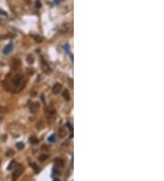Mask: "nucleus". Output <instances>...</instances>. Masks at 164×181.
<instances>
[{"label":"nucleus","instance_id":"1","mask_svg":"<svg viewBox=\"0 0 164 181\" xmlns=\"http://www.w3.org/2000/svg\"><path fill=\"white\" fill-rule=\"evenodd\" d=\"M23 170H24V168H23V166L21 165H17V168H16V170L14 171L13 173V175H12V180H16L20 176H21V174L23 172Z\"/></svg>","mask_w":164,"mask_h":181},{"label":"nucleus","instance_id":"2","mask_svg":"<svg viewBox=\"0 0 164 181\" xmlns=\"http://www.w3.org/2000/svg\"><path fill=\"white\" fill-rule=\"evenodd\" d=\"M41 67H42V70L45 73L49 74L51 72V70H50V67L48 66V62L43 59V57H41Z\"/></svg>","mask_w":164,"mask_h":181},{"label":"nucleus","instance_id":"3","mask_svg":"<svg viewBox=\"0 0 164 181\" xmlns=\"http://www.w3.org/2000/svg\"><path fill=\"white\" fill-rule=\"evenodd\" d=\"M22 79H23V76L21 75V74H17L16 75L14 78H13V80H12V82H13V84H14V86H19L20 84H21V82H22Z\"/></svg>","mask_w":164,"mask_h":181},{"label":"nucleus","instance_id":"4","mask_svg":"<svg viewBox=\"0 0 164 181\" xmlns=\"http://www.w3.org/2000/svg\"><path fill=\"white\" fill-rule=\"evenodd\" d=\"M62 90V84L61 83H56L54 86H53V89H52V92L54 94H58Z\"/></svg>","mask_w":164,"mask_h":181},{"label":"nucleus","instance_id":"5","mask_svg":"<svg viewBox=\"0 0 164 181\" xmlns=\"http://www.w3.org/2000/svg\"><path fill=\"white\" fill-rule=\"evenodd\" d=\"M38 108H39V104L37 102H32L30 104V107H29V110L32 114H36L37 111H38Z\"/></svg>","mask_w":164,"mask_h":181},{"label":"nucleus","instance_id":"6","mask_svg":"<svg viewBox=\"0 0 164 181\" xmlns=\"http://www.w3.org/2000/svg\"><path fill=\"white\" fill-rule=\"evenodd\" d=\"M20 60L18 59H14L13 61H12V64H11V67L13 70H16V69H18L20 67Z\"/></svg>","mask_w":164,"mask_h":181},{"label":"nucleus","instance_id":"7","mask_svg":"<svg viewBox=\"0 0 164 181\" xmlns=\"http://www.w3.org/2000/svg\"><path fill=\"white\" fill-rule=\"evenodd\" d=\"M55 165L58 166V167H63L64 165H65V162H64V160L62 159V158H56L55 159Z\"/></svg>","mask_w":164,"mask_h":181},{"label":"nucleus","instance_id":"8","mask_svg":"<svg viewBox=\"0 0 164 181\" xmlns=\"http://www.w3.org/2000/svg\"><path fill=\"white\" fill-rule=\"evenodd\" d=\"M12 49H13V44H12V43H9L7 46L4 49L3 52H4L5 54H9V53L12 51Z\"/></svg>","mask_w":164,"mask_h":181},{"label":"nucleus","instance_id":"9","mask_svg":"<svg viewBox=\"0 0 164 181\" xmlns=\"http://www.w3.org/2000/svg\"><path fill=\"white\" fill-rule=\"evenodd\" d=\"M62 95H63V98L65 99L66 101H69L70 100V95H69V91L67 90H64L62 92Z\"/></svg>","mask_w":164,"mask_h":181},{"label":"nucleus","instance_id":"10","mask_svg":"<svg viewBox=\"0 0 164 181\" xmlns=\"http://www.w3.org/2000/svg\"><path fill=\"white\" fill-rule=\"evenodd\" d=\"M66 134H67V131H66V129L64 128H59V130H58V135H59V137H64L66 136Z\"/></svg>","mask_w":164,"mask_h":181},{"label":"nucleus","instance_id":"11","mask_svg":"<svg viewBox=\"0 0 164 181\" xmlns=\"http://www.w3.org/2000/svg\"><path fill=\"white\" fill-rule=\"evenodd\" d=\"M30 166L33 168V170L35 171L36 173H38L40 171V168L38 167V165L37 164H35V163H30Z\"/></svg>","mask_w":164,"mask_h":181},{"label":"nucleus","instance_id":"12","mask_svg":"<svg viewBox=\"0 0 164 181\" xmlns=\"http://www.w3.org/2000/svg\"><path fill=\"white\" fill-rule=\"evenodd\" d=\"M48 158V155H46V154H41L40 156H38V160H39L40 162H44V161H46Z\"/></svg>","mask_w":164,"mask_h":181},{"label":"nucleus","instance_id":"13","mask_svg":"<svg viewBox=\"0 0 164 181\" xmlns=\"http://www.w3.org/2000/svg\"><path fill=\"white\" fill-rule=\"evenodd\" d=\"M29 142L32 144V145H36L38 143V139L36 137V136H30L29 137Z\"/></svg>","mask_w":164,"mask_h":181},{"label":"nucleus","instance_id":"14","mask_svg":"<svg viewBox=\"0 0 164 181\" xmlns=\"http://www.w3.org/2000/svg\"><path fill=\"white\" fill-rule=\"evenodd\" d=\"M33 39L36 40V42H37V43H40L43 41V38H41L40 36H37V35H33L32 36Z\"/></svg>","mask_w":164,"mask_h":181},{"label":"nucleus","instance_id":"15","mask_svg":"<svg viewBox=\"0 0 164 181\" xmlns=\"http://www.w3.org/2000/svg\"><path fill=\"white\" fill-rule=\"evenodd\" d=\"M16 146L18 150H22V149L24 148L25 145H24V143H22V142H18V143H16Z\"/></svg>","mask_w":164,"mask_h":181},{"label":"nucleus","instance_id":"16","mask_svg":"<svg viewBox=\"0 0 164 181\" xmlns=\"http://www.w3.org/2000/svg\"><path fill=\"white\" fill-rule=\"evenodd\" d=\"M16 165V161H11V163L9 164V165H8V167H7V169L8 170H11V169H13L15 166Z\"/></svg>","mask_w":164,"mask_h":181},{"label":"nucleus","instance_id":"17","mask_svg":"<svg viewBox=\"0 0 164 181\" xmlns=\"http://www.w3.org/2000/svg\"><path fill=\"white\" fill-rule=\"evenodd\" d=\"M48 116H54V115L56 114L55 109H48Z\"/></svg>","mask_w":164,"mask_h":181},{"label":"nucleus","instance_id":"18","mask_svg":"<svg viewBox=\"0 0 164 181\" xmlns=\"http://www.w3.org/2000/svg\"><path fill=\"white\" fill-rule=\"evenodd\" d=\"M26 60H27V63H29V64H32L33 62H34V57H33L32 55H29L27 59H26Z\"/></svg>","mask_w":164,"mask_h":181},{"label":"nucleus","instance_id":"19","mask_svg":"<svg viewBox=\"0 0 164 181\" xmlns=\"http://www.w3.org/2000/svg\"><path fill=\"white\" fill-rule=\"evenodd\" d=\"M55 140H56V138H55V135L54 134H52L50 137L48 138V141L50 142V143H53V142H55Z\"/></svg>","mask_w":164,"mask_h":181},{"label":"nucleus","instance_id":"20","mask_svg":"<svg viewBox=\"0 0 164 181\" xmlns=\"http://www.w3.org/2000/svg\"><path fill=\"white\" fill-rule=\"evenodd\" d=\"M36 8H41V2L39 0H37V1H36Z\"/></svg>","mask_w":164,"mask_h":181},{"label":"nucleus","instance_id":"21","mask_svg":"<svg viewBox=\"0 0 164 181\" xmlns=\"http://www.w3.org/2000/svg\"><path fill=\"white\" fill-rule=\"evenodd\" d=\"M14 155V152L12 150H8V152L7 153V156H11Z\"/></svg>","mask_w":164,"mask_h":181},{"label":"nucleus","instance_id":"22","mask_svg":"<svg viewBox=\"0 0 164 181\" xmlns=\"http://www.w3.org/2000/svg\"><path fill=\"white\" fill-rule=\"evenodd\" d=\"M0 14H3V15H5V16H7V14L5 13V11H3V10H0Z\"/></svg>","mask_w":164,"mask_h":181},{"label":"nucleus","instance_id":"23","mask_svg":"<svg viewBox=\"0 0 164 181\" xmlns=\"http://www.w3.org/2000/svg\"><path fill=\"white\" fill-rule=\"evenodd\" d=\"M0 164H1V161H0Z\"/></svg>","mask_w":164,"mask_h":181},{"label":"nucleus","instance_id":"24","mask_svg":"<svg viewBox=\"0 0 164 181\" xmlns=\"http://www.w3.org/2000/svg\"><path fill=\"white\" fill-rule=\"evenodd\" d=\"M60 1H61V0H60Z\"/></svg>","mask_w":164,"mask_h":181}]
</instances>
